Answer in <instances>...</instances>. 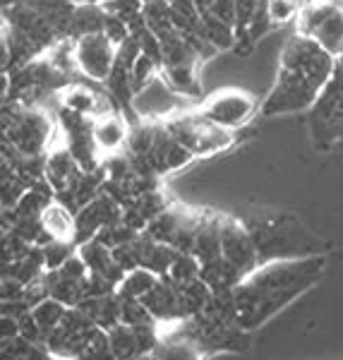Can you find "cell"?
Returning <instances> with one entry per match:
<instances>
[{
	"instance_id": "obj_19",
	"label": "cell",
	"mask_w": 343,
	"mask_h": 360,
	"mask_svg": "<svg viewBox=\"0 0 343 360\" xmlns=\"http://www.w3.org/2000/svg\"><path fill=\"white\" fill-rule=\"evenodd\" d=\"M77 252V243L72 240H51L48 245H44V259L46 269H60L72 255Z\"/></svg>"
},
{
	"instance_id": "obj_7",
	"label": "cell",
	"mask_w": 343,
	"mask_h": 360,
	"mask_svg": "<svg viewBox=\"0 0 343 360\" xmlns=\"http://www.w3.org/2000/svg\"><path fill=\"white\" fill-rule=\"evenodd\" d=\"M171 135L183 144L193 156H209L228 149L233 139V130L221 127L212 120H207L202 113H188L180 118L166 120Z\"/></svg>"
},
{
	"instance_id": "obj_9",
	"label": "cell",
	"mask_w": 343,
	"mask_h": 360,
	"mask_svg": "<svg viewBox=\"0 0 343 360\" xmlns=\"http://www.w3.org/2000/svg\"><path fill=\"white\" fill-rule=\"evenodd\" d=\"M221 255L242 278L259 266L257 248L240 219L221 217Z\"/></svg>"
},
{
	"instance_id": "obj_11",
	"label": "cell",
	"mask_w": 343,
	"mask_h": 360,
	"mask_svg": "<svg viewBox=\"0 0 343 360\" xmlns=\"http://www.w3.org/2000/svg\"><path fill=\"white\" fill-rule=\"evenodd\" d=\"M60 108H67V111H75L79 115H86V118H98V115L110 113L108 96L101 94V91L89 89L86 84H67L63 86L56 94Z\"/></svg>"
},
{
	"instance_id": "obj_18",
	"label": "cell",
	"mask_w": 343,
	"mask_h": 360,
	"mask_svg": "<svg viewBox=\"0 0 343 360\" xmlns=\"http://www.w3.org/2000/svg\"><path fill=\"white\" fill-rule=\"evenodd\" d=\"M67 310H70V307H67L65 303H60V300L46 298V300H41L39 305H34V307H32V315H34V319L39 322V327H41L44 336H48V334L58 327V324L63 322V317L67 315Z\"/></svg>"
},
{
	"instance_id": "obj_5",
	"label": "cell",
	"mask_w": 343,
	"mask_h": 360,
	"mask_svg": "<svg viewBox=\"0 0 343 360\" xmlns=\"http://www.w3.org/2000/svg\"><path fill=\"white\" fill-rule=\"evenodd\" d=\"M307 127L319 154L343 152V63L307 111Z\"/></svg>"
},
{
	"instance_id": "obj_24",
	"label": "cell",
	"mask_w": 343,
	"mask_h": 360,
	"mask_svg": "<svg viewBox=\"0 0 343 360\" xmlns=\"http://www.w3.org/2000/svg\"><path fill=\"white\" fill-rule=\"evenodd\" d=\"M144 3H166V0H144Z\"/></svg>"
},
{
	"instance_id": "obj_2",
	"label": "cell",
	"mask_w": 343,
	"mask_h": 360,
	"mask_svg": "<svg viewBox=\"0 0 343 360\" xmlns=\"http://www.w3.org/2000/svg\"><path fill=\"white\" fill-rule=\"evenodd\" d=\"M336 68L339 63L329 51H324L315 39L295 32L283 44L276 82L259 106V113L264 118H274L310 111L322 89L334 77Z\"/></svg>"
},
{
	"instance_id": "obj_3",
	"label": "cell",
	"mask_w": 343,
	"mask_h": 360,
	"mask_svg": "<svg viewBox=\"0 0 343 360\" xmlns=\"http://www.w3.org/2000/svg\"><path fill=\"white\" fill-rule=\"evenodd\" d=\"M257 248L259 266L278 259L327 255L329 243L290 212H250L240 219Z\"/></svg>"
},
{
	"instance_id": "obj_13",
	"label": "cell",
	"mask_w": 343,
	"mask_h": 360,
	"mask_svg": "<svg viewBox=\"0 0 343 360\" xmlns=\"http://www.w3.org/2000/svg\"><path fill=\"white\" fill-rule=\"evenodd\" d=\"M44 231L51 240H72L75 243V233H77V219H75V212L63 202L53 200L48 207H46L44 217H41Z\"/></svg>"
},
{
	"instance_id": "obj_4",
	"label": "cell",
	"mask_w": 343,
	"mask_h": 360,
	"mask_svg": "<svg viewBox=\"0 0 343 360\" xmlns=\"http://www.w3.org/2000/svg\"><path fill=\"white\" fill-rule=\"evenodd\" d=\"M58 127L48 113L39 106H25L20 101H5L3 113V142L8 149H15L27 156H39L56 142Z\"/></svg>"
},
{
	"instance_id": "obj_12",
	"label": "cell",
	"mask_w": 343,
	"mask_h": 360,
	"mask_svg": "<svg viewBox=\"0 0 343 360\" xmlns=\"http://www.w3.org/2000/svg\"><path fill=\"white\" fill-rule=\"evenodd\" d=\"M91 135H94L96 149L103 154H118L120 149L127 147L130 142V127H127L125 118L118 111H110L106 115H98L91 123Z\"/></svg>"
},
{
	"instance_id": "obj_20",
	"label": "cell",
	"mask_w": 343,
	"mask_h": 360,
	"mask_svg": "<svg viewBox=\"0 0 343 360\" xmlns=\"http://www.w3.org/2000/svg\"><path fill=\"white\" fill-rule=\"evenodd\" d=\"M302 5H305V0H266V10H269V17H271V22H274V27L298 17Z\"/></svg>"
},
{
	"instance_id": "obj_25",
	"label": "cell",
	"mask_w": 343,
	"mask_h": 360,
	"mask_svg": "<svg viewBox=\"0 0 343 360\" xmlns=\"http://www.w3.org/2000/svg\"><path fill=\"white\" fill-rule=\"evenodd\" d=\"M341 60H343V58H341Z\"/></svg>"
},
{
	"instance_id": "obj_15",
	"label": "cell",
	"mask_w": 343,
	"mask_h": 360,
	"mask_svg": "<svg viewBox=\"0 0 343 360\" xmlns=\"http://www.w3.org/2000/svg\"><path fill=\"white\" fill-rule=\"evenodd\" d=\"M106 8L101 3H79L75 8V17H72V32L70 37L72 39H82L86 34H98L106 27Z\"/></svg>"
},
{
	"instance_id": "obj_22",
	"label": "cell",
	"mask_w": 343,
	"mask_h": 360,
	"mask_svg": "<svg viewBox=\"0 0 343 360\" xmlns=\"http://www.w3.org/2000/svg\"><path fill=\"white\" fill-rule=\"evenodd\" d=\"M70 3H75V5H79V3H91V0H70Z\"/></svg>"
},
{
	"instance_id": "obj_6",
	"label": "cell",
	"mask_w": 343,
	"mask_h": 360,
	"mask_svg": "<svg viewBox=\"0 0 343 360\" xmlns=\"http://www.w3.org/2000/svg\"><path fill=\"white\" fill-rule=\"evenodd\" d=\"M295 32L315 39L336 60L343 58V8L339 5L329 0H305Z\"/></svg>"
},
{
	"instance_id": "obj_21",
	"label": "cell",
	"mask_w": 343,
	"mask_h": 360,
	"mask_svg": "<svg viewBox=\"0 0 343 360\" xmlns=\"http://www.w3.org/2000/svg\"><path fill=\"white\" fill-rule=\"evenodd\" d=\"M205 15H214L219 17L221 22H228V25L238 27V5L235 0H216V3L209 8V13Z\"/></svg>"
},
{
	"instance_id": "obj_16",
	"label": "cell",
	"mask_w": 343,
	"mask_h": 360,
	"mask_svg": "<svg viewBox=\"0 0 343 360\" xmlns=\"http://www.w3.org/2000/svg\"><path fill=\"white\" fill-rule=\"evenodd\" d=\"M197 68L200 63H185V65H168L161 68V75L168 84H171L173 91H178L180 96L185 98H197L202 94L200 89V75H197Z\"/></svg>"
},
{
	"instance_id": "obj_17",
	"label": "cell",
	"mask_w": 343,
	"mask_h": 360,
	"mask_svg": "<svg viewBox=\"0 0 343 360\" xmlns=\"http://www.w3.org/2000/svg\"><path fill=\"white\" fill-rule=\"evenodd\" d=\"M159 274H154L151 269H144V266H137V269L127 271L123 281L118 283V293L120 298H139L142 300L144 295H147L151 288L156 286V281H159Z\"/></svg>"
},
{
	"instance_id": "obj_23",
	"label": "cell",
	"mask_w": 343,
	"mask_h": 360,
	"mask_svg": "<svg viewBox=\"0 0 343 360\" xmlns=\"http://www.w3.org/2000/svg\"><path fill=\"white\" fill-rule=\"evenodd\" d=\"M329 3H334V5H339V8H343V0H329Z\"/></svg>"
},
{
	"instance_id": "obj_10",
	"label": "cell",
	"mask_w": 343,
	"mask_h": 360,
	"mask_svg": "<svg viewBox=\"0 0 343 360\" xmlns=\"http://www.w3.org/2000/svg\"><path fill=\"white\" fill-rule=\"evenodd\" d=\"M115 46L103 32L98 34H86L82 39H75V56H77V70H82L86 77L96 79V82H106L113 70Z\"/></svg>"
},
{
	"instance_id": "obj_8",
	"label": "cell",
	"mask_w": 343,
	"mask_h": 360,
	"mask_svg": "<svg viewBox=\"0 0 343 360\" xmlns=\"http://www.w3.org/2000/svg\"><path fill=\"white\" fill-rule=\"evenodd\" d=\"M197 113H202L207 120L216 123L221 127H228V130H240L250 123L254 113H259V106L247 91L228 86V89H221L214 96H209L205 106Z\"/></svg>"
},
{
	"instance_id": "obj_1",
	"label": "cell",
	"mask_w": 343,
	"mask_h": 360,
	"mask_svg": "<svg viewBox=\"0 0 343 360\" xmlns=\"http://www.w3.org/2000/svg\"><path fill=\"white\" fill-rule=\"evenodd\" d=\"M327 269V255L302 259H278L257 266L231 291L233 315L242 329L254 332L276 312L310 291Z\"/></svg>"
},
{
	"instance_id": "obj_14",
	"label": "cell",
	"mask_w": 343,
	"mask_h": 360,
	"mask_svg": "<svg viewBox=\"0 0 343 360\" xmlns=\"http://www.w3.org/2000/svg\"><path fill=\"white\" fill-rule=\"evenodd\" d=\"M207 356L197 348L193 341L176 332L161 334L159 346L151 351V360H205Z\"/></svg>"
}]
</instances>
